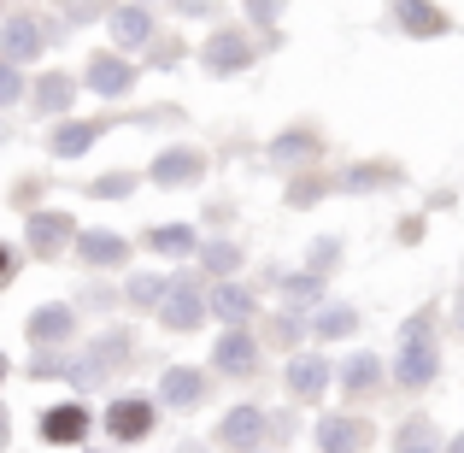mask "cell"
I'll list each match as a JSON object with an SVG mask.
<instances>
[{"label":"cell","instance_id":"1","mask_svg":"<svg viewBox=\"0 0 464 453\" xmlns=\"http://www.w3.org/2000/svg\"><path fill=\"white\" fill-rule=\"evenodd\" d=\"M430 318H418V330H406V353H400V383L406 389H423L435 377V348H430Z\"/></svg>","mask_w":464,"mask_h":453},{"label":"cell","instance_id":"2","mask_svg":"<svg viewBox=\"0 0 464 453\" xmlns=\"http://www.w3.org/2000/svg\"><path fill=\"white\" fill-rule=\"evenodd\" d=\"M371 442V424L364 419H329L317 424V453H359Z\"/></svg>","mask_w":464,"mask_h":453},{"label":"cell","instance_id":"3","mask_svg":"<svg viewBox=\"0 0 464 453\" xmlns=\"http://www.w3.org/2000/svg\"><path fill=\"white\" fill-rule=\"evenodd\" d=\"M212 359H218V371H229V377H253V371H259V348H253L247 330H229V336L218 341Z\"/></svg>","mask_w":464,"mask_h":453},{"label":"cell","instance_id":"4","mask_svg":"<svg viewBox=\"0 0 464 453\" xmlns=\"http://www.w3.org/2000/svg\"><path fill=\"white\" fill-rule=\"evenodd\" d=\"M106 430H112L118 442H141V436L153 430V407L148 400H118L112 419H106Z\"/></svg>","mask_w":464,"mask_h":453},{"label":"cell","instance_id":"5","mask_svg":"<svg viewBox=\"0 0 464 453\" xmlns=\"http://www.w3.org/2000/svg\"><path fill=\"white\" fill-rule=\"evenodd\" d=\"M265 430H271V419L253 412V407H241V412H229V419L218 424V442H224V448H253Z\"/></svg>","mask_w":464,"mask_h":453},{"label":"cell","instance_id":"6","mask_svg":"<svg viewBox=\"0 0 464 453\" xmlns=\"http://www.w3.org/2000/svg\"><path fill=\"white\" fill-rule=\"evenodd\" d=\"M89 436V412L82 407H53L42 419V442H82Z\"/></svg>","mask_w":464,"mask_h":453},{"label":"cell","instance_id":"7","mask_svg":"<svg viewBox=\"0 0 464 453\" xmlns=\"http://www.w3.org/2000/svg\"><path fill=\"white\" fill-rule=\"evenodd\" d=\"M324 383H329V365H324V359H295V371H288V389H295L300 400L324 395Z\"/></svg>","mask_w":464,"mask_h":453},{"label":"cell","instance_id":"8","mask_svg":"<svg viewBox=\"0 0 464 453\" xmlns=\"http://www.w3.org/2000/svg\"><path fill=\"white\" fill-rule=\"evenodd\" d=\"M30 336L35 341H65L71 336V312L65 306H42V312L30 318Z\"/></svg>","mask_w":464,"mask_h":453},{"label":"cell","instance_id":"9","mask_svg":"<svg viewBox=\"0 0 464 453\" xmlns=\"http://www.w3.org/2000/svg\"><path fill=\"white\" fill-rule=\"evenodd\" d=\"M89 83H94V89H101V94H124L130 89V71L124 65H118V59H94V65H89Z\"/></svg>","mask_w":464,"mask_h":453},{"label":"cell","instance_id":"10","mask_svg":"<svg viewBox=\"0 0 464 453\" xmlns=\"http://www.w3.org/2000/svg\"><path fill=\"white\" fill-rule=\"evenodd\" d=\"M65 230H71V218H59V212H47V218H30V241H35L42 253H53Z\"/></svg>","mask_w":464,"mask_h":453},{"label":"cell","instance_id":"11","mask_svg":"<svg viewBox=\"0 0 464 453\" xmlns=\"http://www.w3.org/2000/svg\"><path fill=\"white\" fill-rule=\"evenodd\" d=\"M82 260L112 265V260H124V241H118V236H82Z\"/></svg>","mask_w":464,"mask_h":453},{"label":"cell","instance_id":"12","mask_svg":"<svg viewBox=\"0 0 464 453\" xmlns=\"http://www.w3.org/2000/svg\"><path fill=\"white\" fill-rule=\"evenodd\" d=\"M165 400H170V407H188V400H200V377L170 371V377H165Z\"/></svg>","mask_w":464,"mask_h":453},{"label":"cell","instance_id":"13","mask_svg":"<svg viewBox=\"0 0 464 453\" xmlns=\"http://www.w3.org/2000/svg\"><path fill=\"white\" fill-rule=\"evenodd\" d=\"M165 318H170V330H194V318H200V300H194L188 289H182V295H170Z\"/></svg>","mask_w":464,"mask_h":453},{"label":"cell","instance_id":"14","mask_svg":"<svg viewBox=\"0 0 464 453\" xmlns=\"http://www.w3.org/2000/svg\"><path fill=\"white\" fill-rule=\"evenodd\" d=\"M35 47H42V35H35L30 24H12V35H6V59H30Z\"/></svg>","mask_w":464,"mask_h":453},{"label":"cell","instance_id":"15","mask_svg":"<svg viewBox=\"0 0 464 453\" xmlns=\"http://www.w3.org/2000/svg\"><path fill=\"white\" fill-rule=\"evenodd\" d=\"M35 106H42V113H59V106H71V83H65V77H47L42 94H35Z\"/></svg>","mask_w":464,"mask_h":453},{"label":"cell","instance_id":"16","mask_svg":"<svg viewBox=\"0 0 464 453\" xmlns=\"http://www.w3.org/2000/svg\"><path fill=\"white\" fill-rule=\"evenodd\" d=\"M400 453H435V430L430 424H406L400 430Z\"/></svg>","mask_w":464,"mask_h":453},{"label":"cell","instance_id":"17","mask_svg":"<svg viewBox=\"0 0 464 453\" xmlns=\"http://www.w3.org/2000/svg\"><path fill=\"white\" fill-rule=\"evenodd\" d=\"M194 171H200V159H194V153H165V159H159V177H165V182L194 177Z\"/></svg>","mask_w":464,"mask_h":453},{"label":"cell","instance_id":"18","mask_svg":"<svg viewBox=\"0 0 464 453\" xmlns=\"http://www.w3.org/2000/svg\"><path fill=\"white\" fill-rule=\"evenodd\" d=\"M371 383H376V359H371V353L347 359V389H371Z\"/></svg>","mask_w":464,"mask_h":453},{"label":"cell","instance_id":"19","mask_svg":"<svg viewBox=\"0 0 464 453\" xmlns=\"http://www.w3.org/2000/svg\"><path fill=\"white\" fill-rule=\"evenodd\" d=\"M153 248H165V253H188V248H194V236H188V230H159Z\"/></svg>","mask_w":464,"mask_h":453},{"label":"cell","instance_id":"20","mask_svg":"<svg viewBox=\"0 0 464 453\" xmlns=\"http://www.w3.org/2000/svg\"><path fill=\"white\" fill-rule=\"evenodd\" d=\"M89 142H94V124H82V130H77V124H71V130H65V136H59V142H53V148H59V153H77V148H89Z\"/></svg>","mask_w":464,"mask_h":453},{"label":"cell","instance_id":"21","mask_svg":"<svg viewBox=\"0 0 464 453\" xmlns=\"http://www.w3.org/2000/svg\"><path fill=\"white\" fill-rule=\"evenodd\" d=\"M118 35H124V47L130 35H148V12H118Z\"/></svg>","mask_w":464,"mask_h":453},{"label":"cell","instance_id":"22","mask_svg":"<svg viewBox=\"0 0 464 453\" xmlns=\"http://www.w3.org/2000/svg\"><path fill=\"white\" fill-rule=\"evenodd\" d=\"M218 312L241 318V312H247V295H241V289H218Z\"/></svg>","mask_w":464,"mask_h":453},{"label":"cell","instance_id":"23","mask_svg":"<svg viewBox=\"0 0 464 453\" xmlns=\"http://www.w3.org/2000/svg\"><path fill=\"white\" fill-rule=\"evenodd\" d=\"M441 12H406V30H441Z\"/></svg>","mask_w":464,"mask_h":453},{"label":"cell","instance_id":"24","mask_svg":"<svg viewBox=\"0 0 464 453\" xmlns=\"http://www.w3.org/2000/svg\"><path fill=\"white\" fill-rule=\"evenodd\" d=\"M317 330H324V336H347V330H353V312H329Z\"/></svg>","mask_w":464,"mask_h":453},{"label":"cell","instance_id":"25","mask_svg":"<svg viewBox=\"0 0 464 453\" xmlns=\"http://www.w3.org/2000/svg\"><path fill=\"white\" fill-rule=\"evenodd\" d=\"M6 101H18V77H12V71L0 65V106H6Z\"/></svg>","mask_w":464,"mask_h":453},{"label":"cell","instance_id":"26","mask_svg":"<svg viewBox=\"0 0 464 453\" xmlns=\"http://www.w3.org/2000/svg\"><path fill=\"white\" fill-rule=\"evenodd\" d=\"M6 277H12V253L0 248V283H6Z\"/></svg>","mask_w":464,"mask_h":453},{"label":"cell","instance_id":"27","mask_svg":"<svg viewBox=\"0 0 464 453\" xmlns=\"http://www.w3.org/2000/svg\"><path fill=\"white\" fill-rule=\"evenodd\" d=\"M0 371H6V359H0Z\"/></svg>","mask_w":464,"mask_h":453}]
</instances>
